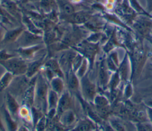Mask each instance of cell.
Segmentation results:
<instances>
[{
	"label": "cell",
	"mask_w": 152,
	"mask_h": 131,
	"mask_svg": "<svg viewBox=\"0 0 152 131\" xmlns=\"http://www.w3.org/2000/svg\"><path fill=\"white\" fill-rule=\"evenodd\" d=\"M48 86L45 79L42 74H39L36 79L35 84L34 99L37 108L42 112H45L48 108Z\"/></svg>",
	"instance_id": "6da1fadb"
},
{
	"label": "cell",
	"mask_w": 152,
	"mask_h": 131,
	"mask_svg": "<svg viewBox=\"0 0 152 131\" xmlns=\"http://www.w3.org/2000/svg\"><path fill=\"white\" fill-rule=\"evenodd\" d=\"M0 64L13 75L17 76L26 74L28 66L24 60L21 58H16L15 56L8 60L0 61Z\"/></svg>",
	"instance_id": "7a4b0ae2"
},
{
	"label": "cell",
	"mask_w": 152,
	"mask_h": 131,
	"mask_svg": "<svg viewBox=\"0 0 152 131\" xmlns=\"http://www.w3.org/2000/svg\"><path fill=\"white\" fill-rule=\"evenodd\" d=\"M43 40V38L40 35L34 34L28 30H24L16 42L18 43L20 47H27L38 45Z\"/></svg>",
	"instance_id": "3957f363"
},
{
	"label": "cell",
	"mask_w": 152,
	"mask_h": 131,
	"mask_svg": "<svg viewBox=\"0 0 152 131\" xmlns=\"http://www.w3.org/2000/svg\"><path fill=\"white\" fill-rule=\"evenodd\" d=\"M134 20L133 27L140 35L147 36L152 31L151 20L145 17H140L137 20Z\"/></svg>",
	"instance_id": "277c9868"
},
{
	"label": "cell",
	"mask_w": 152,
	"mask_h": 131,
	"mask_svg": "<svg viewBox=\"0 0 152 131\" xmlns=\"http://www.w3.org/2000/svg\"><path fill=\"white\" fill-rule=\"evenodd\" d=\"M81 86L84 96L90 101L94 100L96 95V86L87 76H83L81 77Z\"/></svg>",
	"instance_id": "5b68a950"
},
{
	"label": "cell",
	"mask_w": 152,
	"mask_h": 131,
	"mask_svg": "<svg viewBox=\"0 0 152 131\" xmlns=\"http://www.w3.org/2000/svg\"><path fill=\"white\" fill-rule=\"evenodd\" d=\"M79 44L80 45L78 46V48L80 52L87 58L93 60L99 49L98 43H95L87 40Z\"/></svg>",
	"instance_id": "8992f818"
},
{
	"label": "cell",
	"mask_w": 152,
	"mask_h": 131,
	"mask_svg": "<svg viewBox=\"0 0 152 131\" xmlns=\"http://www.w3.org/2000/svg\"><path fill=\"white\" fill-rule=\"evenodd\" d=\"M91 17V14L87 11H81L74 12L71 15L64 17V18L69 23L74 24H85Z\"/></svg>",
	"instance_id": "52a82bcc"
},
{
	"label": "cell",
	"mask_w": 152,
	"mask_h": 131,
	"mask_svg": "<svg viewBox=\"0 0 152 131\" xmlns=\"http://www.w3.org/2000/svg\"><path fill=\"white\" fill-rule=\"evenodd\" d=\"M41 48L42 46L40 44L27 47H20L17 52L23 60H30L33 57L34 53L37 52Z\"/></svg>",
	"instance_id": "ba28073f"
},
{
	"label": "cell",
	"mask_w": 152,
	"mask_h": 131,
	"mask_svg": "<svg viewBox=\"0 0 152 131\" xmlns=\"http://www.w3.org/2000/svg\"><path fill=\"white\" fill-rule=\"evenodd\" d=\"M71 105V99L68 92L63 93L61 96H59L58 106L57 113L61 115L64 112L69 110Z\"/></svg>",
	"instance_id": "9c48e42d"
},
{
	"label": "cell",
	"mask_w": 152,
	"mask_h": 131,
	"mask_svg": "<svg viewBox=\"0 0 152 131\" xmlns=\"http://www.w3.org/2000/svg\"><path fill=\"white\" fill-rule=\"evenodd\" d=\"M24 30L23 27H19L7 31L4 35L2 42L4 43H10L16 41Z\"/></svg>",
	"instance_id": "30bf717a"
},
{
	"label": "cell",
	"mask_w": 152,
	"mask_h": 131,
	"mask_svg": "<svg viewBox=\"0 0 152 131\" xmlns=\"http://www.w3.org/2000/svg\"><path fill=\"white\" fill-rule=\"evenodd\" d=\"M6 102L8 111L11 115H15L19 111V105L14 96L9 92L6 94Z\"/></svg>",
	"instance_id": "8fae6325"
},
{
	"label": "cell",
	"mask_w": 152,
	"mask_h": 131,
	"mask_svg": "<svg viewBox=\"0 0 152 131\" xmlns=\"http://www.w3.org/2000/svg\"><path fill=\"white\" fill-rule=\"evenodd\" d=\"M43 58L44 57H42L38 60L30 63L28 65L27 72L26 73V76L27 78L31 77L36 74V73L37 72L43 63Z\"/></svg>",
	"instance_id": "7c38bea8"
},
{
	"label": "cell",
	"mask_w": 152,
	"mask_h": 131,
	"mask_svg": "<svg viewBox=\"0 0 152 131\" xmlns=\"http://www.w3.org/2000/svg\"><path fill=\"white\" fill-rule=\"evenodd\" d=\"M84 24L87 29L94 32L100 30L103 26V23L100 18L98 17L93 18L92 16Z\"/></svg>",
	"instance_id": "4fadbf2b"
},
{
	"label": "cell",
	"mask_w": 152,
	"mask_h": 131,
	"mask_svg": "<svg viewBox=\"0 0 152 131\" xmlns=\"http://www.w3.org/2000/svg\"><path fill=\"white\" fill-rule=\"evenodd\" d=\"M59 94L53 90H50L48 95V107L49 110L52 109H56L58 106L59 101Z\"/></svg>",
	"instance_id": "5bb4252c"
},
{
	"label": "cell",
	"mask_w": 152,
	"mask_h": 131,
	"mask_svg": "<svg viewBox=\"0 0 152 131\" xmlns=\"http://www.w3.org/2000/svg\"><path fill=\"white\" fill-rule=\"evenodd\" d=\"M45 66L50 68L53 71V73L58 76L60 77L61 78H63L64 74L60 68L59 63H58L55 60H53V59L49 60L46 63V64H45Z\"/></svg>",
	"instance_id": "9a60e30c"
},
{
	"label": "cell",
	"mask_w": 152,
	"mask_h": 131,
	"mask_svg": "<svg viewBox=\"0 0 152 131\" xmlns=\"http://www.w3.org/2000/svg\"><path fill=\"white\" fill-rule=\"evenodd\" d=\"M50 85L52 90L55 91L59 95L61 94L64 89V83L62 78L60 77H54L50 80Z\"/></svg>",
	"instance_id": "2e32d148"
},
{
	"label": "cell",
	"mask_w": 152,
	"mask_h": 131,
	"mask_svg": "<svg viewBox=\"0 0 152 131\" xmlns=\"http://www.w3.org/2000/svg\"><path fill=\"white\" fill-rule=\"evenodd\" d=\"M78 76L74 73L73 70H69L68 73V82L69 88L72 90H76L79 86Z\"/></svg>",
	"instance_id": "e0dca14e"
},
{
	"label": "cell",
	"mask_w": 152,
	"mask_h": 131,
	"mask_svg": "<svg viewBox=\"0 0 152 131\" xmlns=\"http://www.w3.org/2000/svg\"><path fill=\"white\" fill-rule=\"evenodd\" d=\"M13 76L11 73L8 71L2 76L0 78V92L4 91L8 86L13 79Z\"/></svg>",
	"instance_id": "ac0fdd59"
},
{
	"label": "cell",
	"mask_w": 152,
	"mask_h": 131,
	"mask_svg": "<svg viewBox=\"0 0 152 131\" xmlns=\"http://www.w3.org/2000/svg\"><path fill=\"white\" fill-rule=\"evenodd\" d=\"M61 116V120L65 125H71L75 120V116L73 112L70 110L64 112Z\"/></svg>",
	"instance_id": "d6986e66"
},
{
	"label": "cell",
	"mask_w": 152,
	"mask_h": 131,
	"mask_svg": "<svg viewBox=\"0 0 152 131\" xmlns=\"http://www.w3.org/2000/svg\"><path fill=\"white\" fill-rule=\"evenodd\" d=\"M23 22L26 24V26L27 27L28 30L34 33L36 35H40L43 33L42 31L39 29L37 28L36 25L30 20V18H28L27 17L23 16Z\"/></svg>",
	"instance_id": "ffe728a7"
},
{
	"label": "cell",
	"mask_w": 152,
	"mask_h": 131,
	"mask_svg": "<svg viewBox=\"0 0 152 131\" xmlns=\"http://www.w3.org/2000/svg\"><path fill=\"white\" fill-rule=\"evenodd\" d=\"M94 128L93 123L89 120H84L78 123L74 127V130H90Z\"/></svg>",
	"instance_id": "44dd1931"
},
{
	"label": "cell",
	"mask_w": 152,
	"mask_h": 131,
	"mask_svg": "<svg viewBox=\"0 0 152 131\" xmlns=\"http://www.w3.org/2000/svg\"><path fill=\"white\" fill-rule=\"evenodd\" d=\"M41 8L46 13H50L54 10L56 4L55 0H41L39 1Z\"/></svg>",
	"instance_id": "7402d4cb"
},
{
	"label": "cell",
	"mask_w": 152,
	"mask_h": 131,
	"mask_svg": "<svg viewBox=\"0 0 152 131\" xmlns=\"http://www.w3.org/2000/svg\"><path fill=\"white\" fill-rule=\"evenodd\" d=\"M61 8L65 16L71 15L75 12L74 7L69 2H62L61 5Z\"/></svg>",
	"instance_id": "603a6c76"
},
{
	"label": "cell",
	"mask_w": 152,
	"mask_h": 131,
	"mask_svg": "<svg viewBox=\"0 0 152 131\" xmlns=\"http://www.w3.org/2000/svg\"><path fill=\"white\" fill-rule=\"evenodd\" d=\"M99 79L102 85H104L108 80V74L103 64H102L99 71Z\"/></svg>",
	"instance_id": "cb8c5ba5"
},
{
	"label": "cell",
	"mask_w": 152,
	"mask_h": 131,
	"mask_svg": "<svg viewBox=\"0 0 152 131\" xmlns=\"http://www.w3.org/2000/svg\"><path fill=\"white\" fill-rule=\"evenodd\" d=\"M4 113H5L6 122H7V124H8L9 130H15L17 128V126H16L17 124L15 123V121H13L12 119L11 118V114H10L9 111H7L8 110L6 108H5L4 110Z\"/></svg>",
	"instance_id": "d4e9b609"
},
{
	"label": "cell",
	"mask_w": 152,
	"mask_h": 131,
	"mask_svg": "<svg viewBox=\"0 0 152 131\" xmlns=\"http://www.w3.org/2000/svg\"><path fill=\"white\" fill-rule=\"evenodd\" d=\"M94 102L97 107L107 106L108 104L107 99L103 96H95L94 98Z\"/></svg>",
	"instance_id": "484cf974"
},
{
	"label": "cell",
	"mask_w": 152,
	"mask_h": 131,
	"mask_svg": "<svg viewBox=\"0 0 152 131\" xmlns=\"http://www.w3.org/2000/svg\"><path fill=\"white\" fill-rule=\"evenodd\" d=\"M127 70H128V64H127V60L125 58L124 61H123L122 64L121 65L119 70V74L121 75V78L125 79L127 76Z\"/></svg>",
	"instance_id": "4316f807"
},
{
	"label": "cell",
	"mask_w": 152,
	"mask_h": 131,
	"mask_svg": "<svg viewBox=\"0 0 152 131\" xmlns=\"http://www.w3.org/2000/svg\"><path fill=\"white\" fill-rule=\"evenodd\" d=\"M87 60L86 59H84L82 61V63L81 64V65L80 66V67H78V68L77 70L76 71V75L78 77H80V78H81L85 74V71L86 70L87 68Z\"/></svg>",
	"instance_id": "83f0119b"
},
{
	"label": "cell",
	"mask_w": 152,
	"mask_h": 131,
	"mask_svg": "<svg viewBox=\"0 0 152 131\" xmlns=\"http://www.w3.org/2000/svg\"><path fill=\"white\" fill-rule=\"evenodd\" d=\"M128 2H129V5H131V7L133 8V10H135V11H137L138 13H141L143 14L145 13V11H144V10L141 8L137 0H128Z\"/></svg>",
	"instance_id": "f1b7e54d"
},
{
	"label": "cell",
	"mask_w": 152,
	"mask_h": 131,
	"mask_svg": "<svg viewBox=\"0 0 152 131\" xmlns=\"http://www.w3.org/2000/svg\"><path fill=\"white\" fill-rule=\"evenodd\" d=\"M101 36H102L101 33H100L99 32L98 33L94 32L93 34H91V35H90V36L88 38H87V40L91 42L96 43L101 38Z\"/></svg>",
	"instance_id": "f546056e"
},
{
	"label": "cell",
	"mask_w": 152,
	"mask_h": 131,
	"mask_svg": "<svg viewBox=\"0 0 152 131\" xmlns=\"http://www.w3.org/2000/svg\"><path fill=\"white\" fill-rule=\"evenodd\" d=\"M14 56L15 55H11V54L7 53L5 50L0 51V61L8 60L11 57H14Z\"/></svg>",
	"instance_id": "4dcf8cb0"
},
{
	"label": "cell",
	"mask_w": 152,
	"mask_h": 131,
	"mask_svg": "<svg viewBox=\"0 0 152 131\" xmlns=\"http://www.w3.org/2000/svg\"><path fill=\"white\" fill-rule=\"evenodd\" d=\"M119 81V74H116L112 78L111 82H110V86L112 88H114L115 87V86L118 84V82Z\"/></svg>",
	"instance_id": "1f68e13d"
},
{
	"label": "cell",
	"mask_w": 152,
	"mask_h": 131,
	"mask_svg": "<svg viewBox=\"0 0 152 131\" xmlns=\"http://www.w3.org/2000/svg\"><path fill=\"white\" fill-rule=\"evenodd\" d=\"M147 7L148 11H152V0H146Z\"/></svg>",
	"instance_id": "d6a6232c"
},
{
	"label": "cell",
	"mask_w": 152,
	"mask_h": 131,
	"mask_svg": "<svg viewBox=\"0 0 152 131\" xmlns=\"http://www.w3.org/2000/svg\"><path fill=\"white\" fill-rule=\"evenodd\" d=\"M147 114H148V116L150 120V121H151L152 123V108L150 107H148L147 108Z\"/></svg>",
	"instance_id": "836d02e7"
},
{
	"label": "cell",
	"mask_w": 152,
	"mask_h": 131,
	"mask_svg": "<svg viewBox=\"0 0 152 131\" xmlns=\"http://www.w3.org/2000/svg\"><path fill=\"white\" fill-rule=\"evenodd\" d=\"M145 104L150 108H152V99H148L146 101H145Z\"/></svg>",
	"instance_id": "e575fe53"
},
{
	"label": "cell",
	"mask_w": 152,
	"mask_h": 131,
	"mask_svg": "<svg viewBox=\"0 0 152 131\" xmlns=\"http://www.w3.org/2000/svg\"><path fill=\"white\" fill-rule=\"evenodd\" d=\"M69 1L71 2L74 3V4H78L82 1V0H69Z\"/></svg>",
	"instance_id": "d590c367"
},
{
	"label": "cell",
	"mask_w": 152,
	"mask_h": 131,
	"mask_svg": "<svg viewBox=\"0 0 152 131\" xmlns=\"http://www.w3.org/2000/svg\"><path fill=\"white\" fill-rule=\"evenodd\" d=\"M27 1H29V2H37V1H40L41 0H27Z\"/></svg>",
	"instance_id": "8d00e7d4"
},
{
	"label": "cell",
	"mask_w": 152,
	"mask_h": 131,
	"mask_svg": "<svg viewBox=\"0 0 152 131\" xmlns=\"http://www.w3.org/2000/svg\"><path fill=\"white\" fill-rule=\"evenodd\" d=\"M151 60H152V58H151Z\"/></svg>",
	"instance_id": "74e56055"
}]
</instances>
